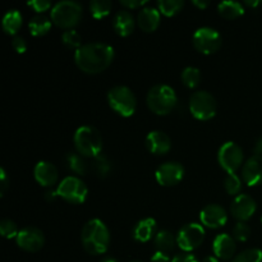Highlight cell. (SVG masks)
<instances>
[{
    "label": "cell",
    "mask_w": 262,
    "mask_h": 262,
    "mask_svg": "<svg viewBox=\"0 0 262 262\" xmlns=\"http://www.w3.org/2000/svg\"><path fill=\"white\" fill-rule=\"evenodd\" d=\"M251 235V228L246 223L238 222L233 228V238L239 242H246Z\"/></svg>",
    "instance_id": "36"
},
{
    "label": "cell",
    "mask_w": 262,
    "mask_h": 262,
    "mask_svg": "<svg viewBox=\"0 0 262 262\" xmlns=\"http://www.w3.org/2000/svg\"><path fill=\"white\" fill-rule=\"evenodd\" d=\"M8 184H9V181H8L7 173H5L4 168H0V193H2V196L7 191Z\"/></svg>",
    "instance_id": "40"
},
{
    "label": "cell",
    "mask_w": 262,
    "mask_h": 262,
    "mask_svg": "<svg viewBox=\"0 0 262 262\" xmlns=\"http://www.w3.org/2000/svg\"><path fill=\"white\" fill-rule=\"evenodd\" d=\"M217 12L225 19H235V18H239L241 15L245 14V7L239 2L227 0V2H222L217 5Z\"/></svg>",
    "instance_id": "23"
},
{
    "label": "cell",
    "mask_w": 262,
    "mask_h": 262,
    "mask_svg": "<svg viewBox=\"0 0 262 262\" xmlns=\"http://www.w3.org/2000/svg\"><path fill=\"white\" fill-rule=\"evenodd\" d=\"M15 242L19 248L27 252H38L43 247L45 237L40 229L35 227H26L19 230Z\"/></svg>",
    "instance_id": "12"
},
{
    "label": "cell",
    "mask_w": 262,
    "mask_h": 262,
    "mask_svg": "<svg viewBox=\"0 0 262 262\" xmlns=\"http://www.w3.org/2000/svg\"><path fill=\"white\" fill-rule=\"evenodd\" d=\"M204 241L205 229L202 225L197 224V223L184 225L177 235V246L186 252H191V251L199 248Z\"/></svg>",
    "instance_id": "10"
},
{
    "label": "cell",
    "mask_w": 262,
    "mask_h": 262,
    "mask_svg": "<svg viewBox=\"0 0 262 262\" xmlns=\"http://www.w3.org/2000/svg\"><path fill=\"white\" fill-rule=\"evenodd\" d=\"M92 170L95 171V174L97 177L105 178L112 171V161L104 154H100L99 156L94 158V161H92Z\"/></svg>",
    "instance_id": "28"
},
{
    "label": "cell",
    "mask_w": 262,
    "mask_h": 262,
    "mask_svg": "<svg viewBox=\"0 0 262 262\" xmlns=\"http://www.w3.org/2000/svg\"><path fill=\"white\" fill-rule=\"evenodd\" d=\"M56 197H59L58 193H56V191H48L45 193V199L48 200V201H54Z\"/></svg>",
    "instance_id": "45"
},
{
    "label": "cell",
    "mask_w": 262,
    "mask_h": 262,
    "mask_svg": "<svg viewBox=\"0 0 262 262\" xmlns=\"http://www.w3.org/2000/svg\"><path fill=\"white\" fill-rule=\"evenodd\" d=\"M3 30L8 35H15L22 26V14L17 9L8 10L2 20Z\"/></svg>",
    "instance_id": "24"
},
{
    "label": "cell",
    "mask_w": 262,
    "mask_h": 262,
    "mask_svg": "<svg viewBox=\"0 0 262 262\" xmlns=\"http://www.w3.org/2000/svg\"><path fill=\"white\" fill-rule=\"evenodd\" d=\"M145 145L146 148L154 155H165L170 151L171 141L166 133L161 130H152L146 137Z\"/></svg>",
    "instance_id": "17"
},
{
    "label": "cell",
    "mask_w": 262,
    "mask_h": 262,
    "mask_svg": "<svg viewBox=\"0 0 262 262\" xmlns=\"http://www.w3.org/2000/svg\"><path fill=\"white\" fill-rule=\"evenodd\" d=\"M36 182L42 187H53L58 182L59 173L55 165L49 161H40L36 164L35 170H33Z\"/></svg>",
    "instance_id": "18"
},
{
    "label": "cell",
    "mask_w": 262,
    "mask_h": 262,
    "mask_svg": "<svg viewBox=\"0 0 262 262\" xmlns=\"http://www.w3.org/2000/svg\"><path fill=\"white\" fill-rule=\"evenodd\" d=\"M232 262H262V251L258 248H250L239 253Z\"/></svg>",
    "instance_id": "34"
},
{
    "label": "cell",
    "mask_w": 262,
    "mask_h": 262,
    "mask_svg": "<svg viewBox=\"0 0 262 262\" xmlns=\"http://www.w3.org/2000/svg\"><path fill=\"white\" fill-rule=\"evenodd\" d=\"M114 49L104 42H91L82 45L74 53V61L82 72L99 74L112 64Z\"/></svg>",
    "instance_id": "1"
},
{
    "label": "cell",
    "mask_w": 262,
    "mask_h": 262,
    "mask_svg": "<svg viewBox=\"0 0 262 262\" xmlns=\"http://www.w3.org/2000/svg\"><path fill=\"white\" fill-rule=\"evenodd\" d=\"M61 42L68 49H76V50H78L82 46V37L76 30H67L61 35Z\"/></svg>",
    "instance_id": "32"
},
{
    "label": "cell",
    "mask_w": 262,
    "mask_h": 262,
    "mask_svg": "<svg viewBox=\"0 0 262 262\" xmlns=\"http://www.w3.org/2000/svg\"><path fill=\"white\" fill-rule=\"evenodd\" d=\"M224 187L229 194H238L239 196L241 191H242V181L237 174H228V177L224 181Z\"/></svg>",
    "instance_id": "33"
},
{
    "label": "cell",
    "mask_w": 262,
    "mask_h": 262,
    "mask_svg": "<svg viewBox=\"0 0 262 262\" xmlns=\"http://www.w3.org/2000/svg\"><path fill=\"white\" fill-rule=\"evenodd\" d=\"M156 181L160 186L171 187L178 184L184 177V168L178 161H168L156 169Z\"/></svg>",
    "instance_id": "13"
},
{
    "label": "cell",
    "mask_w": 262,
    "mask_h": 262,
    "mask_svg": "<svg viewBox=\"0 0 262 262\" xmlns=\"http://www.w3.org/2000/svg\"><path fill=\"white\" fill-rule=\"evenodd\" d=\"M256 210H257V204L248 194L241 193L239 196H235V199L232 201V205H230V212H232L233 217L242 223L251 219Z\"/></svg>",
    "instance_id": "14"
},
{
    "label": "cell",
    "mask_w": 262,
    "mask_h": 262,
    "mask_svg": "<svg viewBox=\"0 0 262 262\" xmlns=\"http://www.w3.org/2000/svg\"><path fill=\"white\" fill-rule=\"evenodd\" d=\"M155 246L158 251L164 253H169L174 250L177 245V238H174L173 233L169 230H160L155 235Z\"/></svg>",
    "instance_id": "26"
},
{
    "label": "cell",
    "mask_w": 262,
    "mask_h": 262,
    "mask_svg": "<svg viewBox=\"0 0 262 262\" xmlns=\"http://www.w3.org/2000/svg\"><path fill=\"white\" fill-rule=\"evenodd\" d=\"M66 163L68 166L69 170H72L73 173L78 174V176H84L87 173V166L86 160L82 155L76 152H69L66 155Z\"/></svg>",
    "instance_id": "27"
},
{
    "label": "cell",
    "mask_w": 262,
    "mask_h": 262,
    "mask_svg": "<svg viewBox=\"0 0 262 262\" xmlns=\"http://www.w3.org/2000/svg\"><path fill=\"white\" fill-rule=\"evenodd\" d=\"M138 26L145 32H154L160 25V12L154 7H146L140 10L137 17Z\"/></svg>",
    "instance_id": "20"
},
{
    "label": "cell",
    "mask_w": 262,
    "mask_h": 262,
    "mask_svg": "<svg viewBox=\"0 0 262 262\" xmlns=\"http://www.w3.org/2000/svg\"><path fill=\"white\" fill-rule=\"evenodd\" d=\"M212 250H214L215 256L222 260H230L234 256L237 246H235V239L229 234H219L214 239L212 243Z\"/></svg>",
    "instance_id": "19"
},
{
    "label": "cell",
    "mask_w": 262,
    "mask_h": 262,
    "mask_svg": "<svg viewBox=\"0 0 262 262\" xmlns=\"http://www.w3.org/2000/svg\"><path fill=\"white\" fill-rule=\"evenodd\" d=\"M192 4L199 8V9H206L210 5V2H207V0L206 2L205 0H192Z\"/></svg>",
    "instance_id": "43"
},
{
    "label": "cell",
    "mask_w": 262,
    "mask_h": 262,
    "mask_svg": "<svg viewBox=\"0 0 262 262\" xmlns=\"http://www.w3.org/2000/svg\"><path fill=\"white\" fill-rule=\"evenodd\" d=\"M90 12L92 17L96 19H101L112 12V2L109 0H92L90 3Z\"/></svg>",
    "instance_id": "30"
},
{
    "label": "cell",
    "mask_w": 262,
    "mask_h": 262,
    "mask_svg": "<svg viewBox=\"0 0 262 262\" xmlns=\"http://www.w3.org/2000/svg\"><path fill=\"white\" fill-rule=\"evenodd\" d=\"M130 262H143V261H140V260H135V261H130Z\"/></svg>",
    "instance_id": "49"
},
{
    "label": "cell",
    "mask_w": 262,
    "mask_h": 262,
    "mask_svg": "<svg viewBox=\"0 0 262 262\" xmlns=\"http://www.w3.org/2000/svg\"><path fill=\"white\" fill-rule=\"evenodd\" d=\"M151 262H173V260L169 257L168 253H164V252H160V251H158V252L154 253L152 257H151Z\"/></svg>",
    "instance_id": "41"
},
{
    "label": "cell",
    "mask_w": 262,
    "mask_h": 262,
    "mask_svg": "<svg viewBox=\"0 0 262 262\" xmlns=\"http://www.w3.org/2000/svg\"><path fill=\"white\" fill-rule=\"evenodd\" d=\"M183 7V0H160L158 2L159 12L166 17H173V15L178 14Z\"/></svg>",
    "instance_id": "29"
},
{
    "label": "cell",
    "mask_w": 262,
    "mask_h": 262,
    "mask_svg": "<svg viewBox=\"0 0 262 262\" xmlns=\"http://www.w3.org/2000/svg\"><path fill=\"white\" fill-rule=\"evenodd\" d=\"M28 28H30L31 35L35 37H40L50 31L51 20H49V18L45 15L37 14L31 18V20L28 22Z\"/></svg>",
    "instance_id": "25"
},
{
    "label": "cell",
    "mask_w": 262,
    "mask_h": 262,
    "mask_svg": "<svg viewBox=\"0 0 262 262\" xmlns=\"http://www.w3.org/2000/svg\"><path fill=\"white\" fill-rule=\"evenodd\" d=\"M245 4L247 5V7L255 8V7H257V5H260L261 2L260 0H247V2H245Z\"/></svg>",
    "instance_id": "46"
},
{
    "label": "cell",
    "mask_w": 262,
    "mask_h": 262,
    "mask_svg": "<svg viewBox=\"0 0 262 262\" xmlns=\"http://www.w3.org/2000/svg\"><path fill=\"white\" fill-rule=\"evenodd\" d=\"M202 262H219V260H217V257H215V256H207V257L204 258Z\"/></svg>",
    "instance_id": "47"
},
{
    "label": "cell",
    "mask_w": 262,
    "mask_h": 262,
    "mask_svg": "<svg viewBox=\"0 0 262 262\" xmlns=\"http://www.w3.org/2000/svg\"><path fill=\"white\" fill-rule=\"evenodd\" d=\"M222 36L215 28L201 27L194 32L193 45L197 51L205 55L214 54L222 48Z\"/></svg>",
    "instance_id": "9"
},
{
    "label": "cell",
    "mask_w": 262,
    "mask_h": 262,
    "mask_svg": "<svg viewBox=\"0 0 262 262\" xmlns=\"http://www.w3.org/2000/svg\"><path fill=\"white\" fill-rule=\"evenodd\" d=\"M56 193L69 204H83L89 194V188L82 179L77 177H67L59 183Z\"/></svg>",
    "instance_id": "8"
},
{
    "label": "cell",
    "mask_w": 262,
    "mask_h": 262,
    "mask_svg": "<svg viewBox=\"0 0 262 262\" xmlns=\"http://www.w3.org/2000/svg\"><path fill=\"white\" fill-rule=\"evenodd\" d=\"M81 239L87 253L94 256L102 255L109 248V229L100 219H91L82 228Z\"/></svg>",
    "instance_id": "2"
},
{
    "label": "cell",
    "mask_w": 262,
    "mask_h": 262,
    "mask_svg": "<svg viewBox=\"0 0 262 262\" xmlns=\"http://www.w3.org/2000/svg\"><path fill=\"white\" fill-rule=\"evenodd\" d=\"M182 82L188 89H194L199 86L200 81H201V72L196 67H187L182 72Z\"/></svg>",
    "instance_id": "31"
},
{
    "label": "cell",
    "mask_w": 262,
    "mask_h": 262,
    "mask_svg": "<svg viewBox=\"0 0 262 262\" xmlns=\"http://www.w3.org/2000/svg\"><path fill=\"white\" fill-rule=\"evenodd\" d=\"M261 223H262V217H261Z\"/></svg>",
    "instance_id": "50"
},
{
    "label": "cell",
    "mask_w": 262,
    "mask_h": 262,
    "mask_svg": "<svg viewBox=\"0 0 262 262\" xmlns=\"http://www.w3.org/2000/svg\"><path fill=\"white\" fill-rule=\"evenodd\" d=\"M200 220H201L202 225H205L206 228L219 229V228L224 227L225 223L228 222V215L224 207L216 204H211L201 210Z\"/></svg>",
    "instance_id": "15"
},
{
    "label": "cell",
    "mask_w": 262,
    "mask_h": 262,
    "mask_svg": "<svg viewBox=\"0 0 262 262\" xmlns=\"http://www.w3.org/2000/svg\"><path fill=\"white\" fill-rule=\"evenodd\" d=\"M18 228L13 220L10 219H3L0 222V234L7 239H12V238H17L18 235Z\"/></svg>",
    "instance_id": "35"
},
{
    "label": "cell",
    "mask_w": 262,
    "mask_h": 262,
    "mask_svg": "<svg viewBox=\"0 0 262 262\" xmlns=\"http://www.w3.org/2000/svg\"><path fill=\"white\" fill-rule=\"evenodd\" d=\"M101 262H118V261L113 257H107V258H104Z\"/></svg>",
    "instance_id": "48"
},
{
    "label": "cell",
    "mask_w": 262,
    "mask_h": 262,
    "mask_svg": "<svg viewBox=\"0 0 262 262\" xmlns=\"http://www.w3.org/2000/svg\"><path fill=\"white\" fill-rule=\"evenodd\" d=\"M74 146L83 158H96L102 151V137L96 128L91 125L79 127L74 133Z\"/></svg>",
    "instance_id": "4"
},
{
    "label": "cell",
    "mask_w": 262,
    "mask_h": 262,
    "mask_svg": "<svg viewBox=\"0 0 262 262\" xmlns=\"http://www.w3.org/2000/svg\"><path fill=\"white\" fill-rule=\"evenodd\" d=\"M243 159H245V155H243L242 148L232 141L225 142L220 147L219 154H217V160H219L220 166L228 174H235V171L242 166Z\"/></svg>",
    "instance_id": "11"
},
{
    "label": "cell",
    "mask_w": 262,
    "mask_h": 262,
    "mask_svg": "<svg viewBox=\"0 0 262 262\" xmlns=\"http://www.w3.org/2000/svg\"><path fill=\"white\" fill-rule=\"evenodd\" d=\"M242 179L250 187L262 184V156L253 155L246 161L242 169Z\"/></svg>",
    "instance_id": "16"
},
{
    "label": "cell",
    "mask_w": 262,
    "mask_h": 262,
    "mask_svg": "<svg viewBox=\"0 0 262 262\" xmlns=\"http://www.w3.org/2000/svg\"><path fill=\"white\" fill-rule=\"evenodd\" d=\"M156 229V220L152 217H146L140 220L133 229V238L137 242L146 243L152 238Z\"/></svg>",
    "instance_id": "22"
},
{
    "label": "cell",
    "mask_w": 262,
    "mask_h": 262,
    "mask_svg": "<svg viewBox=\"0 0 262 262\" xmlns=\"http://www.w3.org/2000/svg\"><path fill=\"white\" fill-rule=\"evenodd\" d=\"M83 14V8L79 3L72 0L59 2L51 8V20L58 27L73 30L74 26L79 23Z\"/></svg>",
    "instance_id": "5"
},
{
    "label": "cell",
    "mask_w": 262,
    "mask_h": 262,
    "mask_svg": "<svg viewBox=\"0 0 262 262\" xmlns=\"http://www.w3.org/2000/svg\"><path fill=\"white\" fill-rule=\"evenodd\" d=\"M216 99L207 91H197L189 99V112L196 119L210 120L216 115Z\"/></svg>",
    "instance_id": "7"
},
{
    "label": "cell",
    "mask_w": 262,
    "mask_h": 262,
    "mask_svg": "<svg viewBox=\"0 0 262 262\" xmlns=\"http://www.w3.org/2000/svg\"><path fill=\"white\" fill-rule=\"evenodd\" d=\"M177 94L168 84H156L151 87L146 96L148 109L158 115H168L176 107Z\"/></svg>",
    "instance_id": "3"
},
{
    "label": "cell",
    "mask_w": 262,
    "mask_h": 262,
    "mask_svg": "<svg viewBox=\"0 0 262 262\" xmlns=\"http://www.w3.org/2000/svg\"><path fill=\"white\" fill-rule=\"evenodd\" d=\"M253 151H255V155L262 156V137L258 138V140H257V142H256Z\"/></svg>",
    "instance_id": "44"
},
{
    "label": "cell",
    "mask_w": 262,
    "mask_h": 262,
    "mask_svg": "<svg viewBox=\"0 0 262 262\" xmlns=\"http://www.w3.org/2000/svg\"><path fill=\"white\" fill-rule=\"evenodd\" d=\"M12 46L18 54H23L27 50V42H26L25 38L20 37V36H14V37H13Z\"/></svg>",
    "instance_id": "38"
},
{
    "label": "cell",
    "mask_w": 262,
    "mask_h": 262,
    "mask_svg": "<svg viewBox=\"0 0 262 262\" xmlns=\"http://www.w3.org/2000/svg\"><path fill=\"white\" fill-rule=\"evenodd\" d=\"M173 262H199V260L189 253H181L173 258Z\"/></svg>",
    "instance_id": "42"
},
{
    "label": "cell",
    "mask_w": 262,
    "mask_h": 262,
    "mask_svg": "<svg viewBox=\"0 0 262 262\" xmlns=\"http://www.w3.org/2000/svg\"><path fill=\"white\" fill-rule=\"evenodd\" d=\"M135 18L133 14L128 10H119L115 13L114 18H113V27H114L115 32L122 37H127L130 33L135 31Z\"/></svg>",
    "instance_id": "21"
},
{
    "label": "cell",
    "mask_w": 262,
    "mask_h": 262,
    "mask_svg": "<svg viewBox=\"0 0 262 262\" xmlns=\"http://www.w3.org/2000/svg\"><path fill=\"white\" fill-rule=\"evenodd\" d=\"M146 0H120V5H123L127 9H136L146 4Z\"/></svg>",
    "instance_id": "39"
},
{
    "label": "cell",
    "mask_w": 262,
    "mask_h": 262,
    "mask_svg": "<svg viewBox=\"0 0 262 262\" xmlns=\"http://www.w3.org/2000/svg\"><path fill=\"white\" fill-rule=\"evenodd\" d=\"M27 5L37 13H43L51 8V3L48 0H32V2H28Z\"/></svg>",
    "instance_id": "37"
},
{
    "label": "cell",
    "mask_w": 262,
    "mask_h": 262,
    "mask_svg": "<svg viewBox=\"0 0 262 262\" xmlns=\"http://www.w3.org/2000/svg\"><path fill=\"white\" fill-rule=\"evenodd\" d=\"M107 102L115 113L123 118H129L135 114L137 99L132 90L127 86H115L107 92Z\"/></svg>",
    "instance_id": "6"
}]
</instances>
